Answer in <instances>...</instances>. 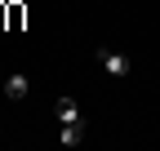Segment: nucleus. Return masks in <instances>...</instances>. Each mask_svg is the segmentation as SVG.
Instances as JSON below:
<instances>
[{
  "mask_svg": "<svg viewBox=\"0 0 160 151\" xmlns=\"http://www.w3.org/2000/svg\"><path fill=\"white\" fill-rule=\"evenodd\" d=\"M80 142H85V120L62 124V147H80Z\"/></svg>",
  "mask_w": 160,
  "mask_h": 151,
  "instance_id": "nucleus-3",
  "label": "nucleus"
},
{
  "mask_svg": "<svg viewBox=\"0 0 160 151\" xmlns=\"http://www.w3.org/2000/svg\"><path fill=\"white\" fill-rule=\"evenodd\" d=\"M93 58H98V67H102L107 76H129V71H133V62L125 58V53H120V49H107V45H98Z\"/></svg>",
  "mask_w": 160,
  "mask_h": 151,
  "instance_id": "nucleus-1",
  "label": "nucleus"
},
{
  "mask_svg": "<svg viewBox=\"0 0 160 151\" xmlns=\"http://www.w3.org/2000/svg\"><path fill=\"white\" fill-rule=\"evenodd\" d=\"M27 76H9V80H5V93H9V98H27Z\"/></svg>",
  "mask_w": 160,
  "mask_h": 151,
  "instance_id": "nucleus-4",
  "label": "nucleus"
},
{
  "mask_svg": "<svg viewBox=\"0 0 160 151\" xmlns=\"http://www.w3.org/2000/svg\"><path fill=\"white\" fill-rule=\"evenodd\" d=\"M53 116H58V124H76V120H85V116H80V107H76V98H58Z\"/></svg>",
  "mask_w": 160,
  "mask_h": 151,
  "instance_id": "nucleus-2",
  "label": "nucleus"
}]
</instances>
